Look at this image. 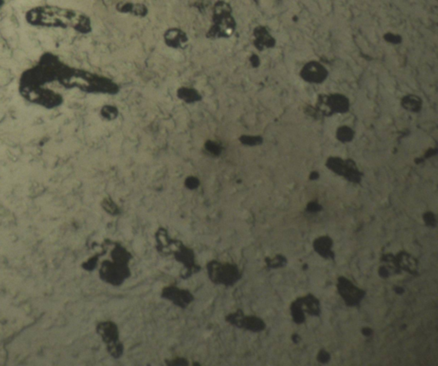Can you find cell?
<instances>
[{
	"label": "cell",
	"instance_id": "1",
	"mask_svg": "<svg viewBox=\"0 0 438 366\" xmlns=\"http://www.w3.org/2000/svg\"><path fill=\"white\" fill-rule=\"evenodd\" d=\"M27 21L35 26L73 28L80 32L90 30V20L82 13L57 6H39L26 14Z\"/></svg>",
	"mask_w": 438,
	"mask_h": 366
},
{
	"label": "cell",
	"instance_id": "2",
	"mask_svg": "<svg viewBox=\"0 0 438 366\" xmlns=\"http://www.w3.org/2000/svg\"><path fill=\"white\" fill-rule=\"evenodd\" d=\"M338 289L341 295L343 296L345 302L348 306L357 305L364 297V292L362 290L357 289L348 280L345 278L340 279Z\"/></svg>",
	"mask_w": 438,
	"mask_h": 366
},
{
	"label": "cell",
	"instance_id": "3",
	"mask_svg": "<svg viewBox=\"0 0 438 366\" xmlns=\"http://www.w3.org/2000/svg\"><path fill=\"white\" fill-rule=\"evenodd\" d=\"M165 40L169 46L178 48L182 47L187 41V36L179 29L173 28L168 30L165 35Z\"/></svg>",
	"mask_w": 438,
	"mask_h": 366
},
{
	"label": "cell",
	"instance_id": "4",
	"mask_svg": "<svg viewBox=\"0 0 438 366\" xmlns=\"http://www.w3.org/2000/svg\"><path fill=\"white\" fill-rule=\"evenodd\" d=\"M332 241L328 237H321L315 240L314 249L323 257H333V253L330 251Z\"/></svg>",
	"mask_w": 438,
	"mask_h": 366
},
{
	"label": "cell",
	"instance_id": "5",
	"mask_svg": "<svg viewBox=\"0 0 438 366\" xmlns=\"http://www.w3.org/2000/svg\"><path fill=\"white\" fill-rule=\"evenodd\" d=\"M305 74L308 80L317 81L323 78V68L318 67V65L308 66L305 71Z\"/></svg>",
	"mask_w": 438,
	"mask_h": 366
},
{
	"label": "cell",
	"instance_id": "6",
	"mask_svg": "<svg viewBox=\"0 0 438 366\" xmlns=\"http://www.w3.org/2000/svg\"><path fill=\"white\" fill-rule=\"evenodd\" d=\"M353 132L348 128H342L338 131V137L342 141H348L352 139Z\"/></svg>",
	"mask_w": 438,
	"mask_h": 366
},
{
	"label": "cell",
	"instance_id": "7",
	"mask_svg": "<svg viewBox=\"0 0 438 366\" xmlns=\"http://www.w3.org/2000/svg\"><path fill=\"white\" fill-rule=\"evenodd\" d=\"M404 106L406 107V109L410 110H418L420 105L418 103L417 99H408L405 100Z\"/></svg>",
	"mask_w": 438,
	"mask_h": 366
}]
</instances>
